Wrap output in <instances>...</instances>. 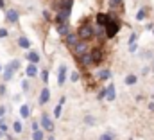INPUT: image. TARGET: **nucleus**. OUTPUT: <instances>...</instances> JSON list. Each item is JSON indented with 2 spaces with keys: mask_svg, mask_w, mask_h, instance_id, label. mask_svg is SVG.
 Instances as JSON below:
<instances>
[{
  "mask_svg": "<svg viewBox=\"0 0 154 140\" xmlns=\"http://www.w3.org/2000/svg\"><path fill=\"white\" fill-rule=\"evenodd\" d=\"M29 88H31L29 79H23V81H22V90H23V92H29Z\"/></svg>",
  "mask_w": 154,
  "mask_h": 140,
  "instance_id": "31",
  "label": "nucleus"
},
{
  "mask_svg": "<svg viewBox=\"0 0 154 140\" xmlns=\"http://www.w3.org/2000/svg\"><path fill=\"white\" fill-rule=\"evenodd\" d=\"M56 33L59 36H68L70 34V22H61V24H56Z\"/></svg>",
  "mask_w": 154,
  "mask_h": 140,
  "instance_id": "6",
  "label": "nucleus"
},
{
  "mask_svg": "<svg viewBox=\"0 0 154 140\" xmlns=\"http://www.w3.org/2000/svg\"><path fill=\"white\" fill-rule=\"evenodd\" d=\"M149 110H151V111H154V101H151V103H149Z\"/></svg>",
  "mask_w": 154,
  "mask_h": 140,
  "instance_id": "44",
  "label": "nucleus"
},
{
  "mask_svg": "<svg viewBox=\"0 0 154 140\" xmlns=\"http://www.w3.org/2000/svg\"><path fill=\"white\" fill-rule=\"evenodd\" d=\"M109 20H111V14H108V13H97V16H95V25L106 27Z\"/></svg>",
  "mask_w": 154,
  "mask_h": 140,
  "instance_id": "5",
  "label": "nucleus"
},
{
  "mask_svg": "<svg viewBox=\"0 0 154 140\" xmlns=\"http://www.w3.org/2000/svg\"><path fill=\"white\" fill-rule=\"evenodd\" d=\"M18 68H20V59H13L11 63H7V65L4 67V81H5V83L11 81L13 75H14V72Z\"/></svg>",
  "mask_w": 154,
  "mask_h": 140,
  "instance_id": "3",
  "label": "nucleus"
},
{
  "mask_svg": "<svg viewBox=\"0 0 154 140\" xmlns=\"http://www.w3.org/2000/svg\"><path fill=\"white\" fill-rule=\"evenodd\" d=\"M4 137H5V133H4V131H0V140L4 138Z\"/></svg>",
  "mask_w": 154,
  "mask_h": 140,
  "instance_id": "45",
  "label": "nucleus"
},
{
  "mask_svg": "<svg viewBox=\"0 0 154 140\" xmlns=\"http://www.w3.org/2000/svg\"><path fill=\"white\" fill-rule=\"evenodd\" d=\"M129 140H133V138H129Z\"/></svg>",
  "mask_w": 154,
  "mask_h": 140,
  "instance_id": "50",
  "label": "nucleus"
},
{
  "mask_svg": "<svg viewBox=\"0 0 154 140\" xmlns=\"http://www.w3.org/2000/svg\"><path fill=\"white\" fill-rule=\"evenodd\" d=\"M25 59H27L31 65H38L39 61H41V56H39V52H36V50H27Z\"/></svg>",
  "mask_w": 154,
  "mask_h": 140,
  "instance_id": "11",
  "label": "nucleus"
},
{
  "mask_svg": "<svg viewBox=\"0 0 154 140\" xmlns=\"http://www.w3.org/2000/svg\"><path fill=\"white\" fill-rule=\"evenodd\" d=\"M0 131H4L7 135V122H5V119H0Z\"/></svg>",
  "mask_w": 154,
  "mask_h": 140,
  "instance_id": "32",
  "label": "nucleus"
},
{
  "mask_svg": "<svg viewBox=\"0 0 154 140\" xmlns=\"http://www.w3.org/2000/svg\"><path fill=\"white\" fill-rule=\"evenodd\" d=\"M66 77H68V67L66 65H59V70H57V84L63 86L65 81H66Z\"/></svg>",
  "mask_w": 154,
  "mask_h": 140,
  "instance_id": "7",
  "label": "nucleus"
},
{
  "mask_svg": "<svg viewBox=\"0 0 154 140\" xmlns=\"http://www.w3.org/2000/svg\"><path fill=\"white\" fill-rule=\"evenodd\" d=\"M5 90H7V88H5V84L2 83V84H0V95H5Z\"/></svg>",
  "mask_w": 154,
  "mask_h": 140,
  "instance_id": "40",
  "label": "nucleus"
},
{
  "mask_svg": "<svg viewBox=\"0 0 154 140\" xmlns=\"http://www.w3.org/2000/svg\"><path fill=\"white\" fill-rule=\"evenodd\" d=\"M88 50H90V49H88V43H84V41H79L75 47H74V52H75L79 58H81L82 54H86Z\"/></svg>",
  "mask_w": 154,
  "mask_h": 140,
  "instance_id": "15",
  "label": "nucleus"
},
{
  "mask_svg": "<svg viewBox=\"0 0 154 140\" xmlns=\"http://www.w3.org/2000/svg\"><path fill=\"white\" fill-rule=\"evenodd\" d=\"M48 101H50V88H48V86H43V88H41V92H39L38 103L43 106V104H47Z\"/></svg>",
  "mask_w": 154,
  "mask_h": 140,
  "instance_id": "9",
  "label": "nucleus"
},
{
  "mask_svg": "<svg viewBox=\"0 0 154 140\" xmlns=\"http://www.w3.org/2000/svg\"><path fill=\"white\" fill-rule=\"evenodd\" d=\"M82 124L91 128V126H95V124H97V119H95L93 115H84V119H82Z\"/></svg>",
  "mask_w": 154,
  "mask_h": 140,
  "instance_id": "23",
  "label": "nucleus"
},
{
  "mask_svg": "<svg viewBox=\"0 0 154 140\" xmlns=\"http://www.w3.org/2000/svg\"><path fill=\"white\" fill-rule=\"evenodd\" d=\"M133 43H136V33H131V34H129V40H127V47H129V45H133Z\"/></svg>",
  "mask_w": 154,
  "mask_h": 140,
  "instance_id": "33",
  "label": "nucleus"
},
{
  "mask_svg": "<svg viewBox=\"0 0 154 140\" xmlns=\"http://www.w3.org/2000/svg\"><path fill=\"white\" fill-rule=\"evenodd\" d=\"M138 47H140L138 43H133V45H129V52H131V54H134V52H138Z\"/></svg>",
  "mask_w": 154,
  "mask_h": 140,
  "instance_id": "37",
  "label": "nucleus"
},
{
  "mask_svg": "<svg viewBox=\"0 0 154 140\" xmlns=\"http://www.w3.org/2000/svg\"><path fill=\"white\" fill-rule=\"evenodd\" d=\"M0 70H2V65H0Z\"/></svg>",
  "mask_w": 154,
  "mask_h": 140,
  "instance_id": "49",
  "label": "nucleus"
},
{
  "mask_svg": "<svg viewBox=\"0 0 154 140\" xmlns=\"http://www.w3.org/2000/svg\"><path fill=\"white\" fill-rule=\"evenodd\" d=\"M39 129V122L38 120H32V131H38Z\"/></svg>",
  "mask_w": 154,
  "mask_h": 140,
  "instance_id": "39",
  "label": "nucleus"
},
{
  "mask_svg": "<svg viewBox=\"0 0 154 140\" xmlns=\"http://www.w3.org/2000/svg\"><path fill=\"white\" fill-rule=\"evenodd\" d=\"M120 20H116L115 16H111V20L108 22V25L104 27V33H106V38L108 40H111V38H115L118 34V31H120Z\"/></svg>",
  "mask_w": 154,
  "mask_h": 140,
  "instance_id": "1",
  "label": "nucleus"
},
{
  "mask_svg": "<svg viewBox=\"0 0 154 140\" xmlns=\"http://www.w3.org/2000/svg\"><path fill=\"white\" fill-rule=\"evenodd\" d=\"M99 140H115V133L113 131H106V133H102Z\"/></svg>",
  "mask_w": 154,
  "mask_h": 140,
  "instance_id": "27",
  "label": "nucleus"
},
{
  "mask_svg": "<svg viewBox=\"0 0 154 140\" xmlns=\"http://www.w3.org/2000/svg\"><path fill=\"white\" fill-rule=\"evenodd\" d=\"M65 41H66V45H68V47H72V49H74V47H75L81 40H79L77 33H70L68 36H65Z\"/></svg>",
  "mask_w": 154,
  "mask_h": 140,
  "instance_id": "16",
  "label": "nucleus"
},
{
  "mask_svg": "<svg viewBox=\"0 0 154 140\" xmlns=\"http://www.w3.org/2000/svg\"><path fill=\"white\" fill-rule=\"evenodd\" d=\"M18 47L23 49V50H31V40L27 36H20L18 38Z\"/></svg>",
  "mask_w": 154,
  "mask_h": 140,
  "instance_id": "19",
  "label": "nucleus"
},
{
  "mask_svg": "<svg viewBox=\"0 0 154 140\" xmlns=\"http://www.w3.org/2000/svg\"><path fill=\"white\" fill-rule=\"evenodd\" d=\"M47 140H56V138H54V135H48V138Z\"/></svg>",
  "mask_w": 154,
  "mask_h": 140,
  "instance_id": "47",
  "label": "nucleus"
},
{
  "mask_svg": "<svg viewBox=\"0 0 154 140\" xmlns=\"http://www.w3.org/2000/svg\"><path fill=\"white\" fill-rule=\"evenodd\" d=\"M39 126H41L43 131L52 133V131H54V120H52V117L47 115V113H43V115L39 117Z\"/></svg>",
  "mask_w": 154,
  "mask_h": 140,
  "instance_id": "4",
  "label": "nucleus"
},
{
  "mask_svg": "<svg viewBox=\"0 0 154 140\" xmlns=\"http://www.w3.org/2000/svg\"><path fill=\"white\" fill-rule=\"evenodd\" d=\"M124 4V0H109V7H120Z\"/></svg>",
  "mask_w": 154,
  "mask_h": 140,
  "instance_id": "34",
  "label": "nucleus"
},
{
  "mask_svg": "<svg viewBox=\"0 0 154 140\" xmlns=\"http://www.w3.org/2000/svg\"><path fill=\"white\" fill-rule=\"evenodd\" d=\"M5 20H7L9 24H16V22L20 20V13H18L16 9H7V11H5Z\"/></svg>",
  "mask_w": 154,
  "mask_h": 140,
  "instance_id": "10",
  "label": "nucleus"
},
{
  "mask_svg": "<svg viewBox=\"0 0 154 140\" xmlns=\"http://www.w3.org/2000/svg\"><path fill=\"white\" fill-rule=\"evenodd\" d=\"M0 9H5V0H0Z\"/></svg>",
  "mask_w": 154,
  "mask_h": 140,
  "instance_id": "43",
  "label": "nucleus"
},
{
  "mask_svg": "<svg viewBox=\"0 0 154 140\" xmlns=\"http://www.w3.org/2000/svg\"><path fill=\"white\" fill-rule=\"evenodd\" d=\"M97 79L99 81H109L111 79V70L109 68H102L97 72Z\"/></svg>",
  "mask_w": 154,
  "mask_h": 140,
  "instance_id": "17",
  "label": "nucleus"
},
{
  "mask_svg": "<svg viewBox=\"0 0 154 140\" xmlns=\"http://www.w3.org/2000/svg\"><path fill=\"white\" fill-rule=\"evenodd\" d=\"M7 36H9V31H7L5 27H0V40H2V38H7Z\"/></svg>",
  "mask_w": 154,
  "mask_h": 140,
  "instance_id": "36",
  "label": "nucleus"
},
{
  "mask_svg": "<svg viewBox=\"0 0 154 140\" xmlns=\"http://www.w3.org/2000/svg\"><path fill=\"white\" fill-rule=\"evenodd\" d=\"M77 36H79L81 41L88 43L90 40H93V25H90V24H82V25L79 27V31H77Z\"/></svg>",
  "mask_w": 154,
  "mask_h": 140,
  "instance_id": "2",
  "label": "nucleus"
},
{
  "mask_svg": "<svg viewBox=\"0 0 154 140\" xmlns=\"http://www.w3.org/2000/svg\"><path fill=\"white\" fill-rule=\"evenodd\" d=\"M38 67H36V65H31V63H29V65H27V67H25V75H27V79H34V77H38Z\"/></svg>",
  "mask_w": 154,
  "mask_h": 140,
  "instance_id": "14",
  "label": "nucleus"
},
{
  "mask_svg": "<svg viewBox=\"0 0 154 140\" xmlns=\"http://www.w3.org/2000/svg\"><path fill=\"white\" fill-rule=\"evenodd\" d=\"M151 72L154 74V59H152V65H151Z\"/></svg>",
  "mask_w": 154,
  "mask_h": 140,
  "instance_id": "46",
  "label": "nucleus"
},
{
  "mask_svg": "<svg viewBox=\"0 0 154 140\" xmlns=\"http://www.w3.org/2000/svg\"><path fill=\"white\" fill-rule=\"evenodd\" d=\"M41 81L47 84L48 83V70H41Z\"/></svg>",
  "mask_w": 154,
  "mask_h": 140,
  "instance_id": "35",
  "label": "nucleus"
},
{
  "mask_svg": "<svg viewBox=\"0 0 154 140\" xmlns=\"http://www.w3.org/2000/svg\"><path fill=\"white\" fill-rule=\"evenodd\" d=\"M138 22H143V20H147V9L145 7H142V9H138L136 11V16H134Z\"/></svg>",
  "mask_w": 154,
  "mask_h": 140,
  "instance_id": "24",
  "label": "nucleus"
},
{
  "mask_svg": "<svg viewBox=\"0 0 154 140\" xmlns=\"http://www.w3.org/2000/svg\"><path fill=\"white\" fill-rule=\"evenodd\" d=\"M45 135H43V129H38V131H32V140H43Z\"/></svg>",
  "mask_w": 154,
  "mask_h": 140,
  "instance_id": "28",
  "label": "nucleus"
},
{
  "mask_svg": "<svg viewBox=\"0 0 154 140\" xmlns=\"http://www.w3.org/2000/svg\"><path fill=\"white\" fill-rule=\"evenodd\" d=\"M70 14H72V11H66V9H57V14H56V24H61V22H70Z\"/></svg>",
  "mask_w": 154,
  "mask_h": 140,
  "instance_id": "8",
  "label": "nucleus"
},
{
  "mask_svg": "<svg viewBox=\"0 0 154 140\" xmlns=\"http://www.w3.org/2000/svg\"><path fill=\"white\" fill-rule=\"evenodd\" d=\"M79 59H81V65H84V67H90V65H93V58H91V52H90V50H88L86 54H82Z\"/></svg>",
  "mask_w": 154,
  "mask_h": 140,
  "instance_id": "20",
  "label": "nucleus"
},
{
  "mask_svg": "<svg viewBox=\"0 0 154 140\" xmlns=\"http://www.w3.org/2000/svg\"><path fill=\"white\" fill-rule=\"evenodd\" d=\"M106 95H108V90H106V88H100V92L97 94V101H102V99H106Z\"/></svg>",
  "mask_w": 154,
  "mask_h": 140,
  "instance_id": "29",
  "label": "nucleus"
},
{
  "mask_svg": "<svg viewBox=\"0 0 154 140\" xmlns=\"http://www.w3.org/2000/svg\"><path fill=\"white\" fill-rule=\"evenodd\" d=\"M124 83H125L127 86H133V84L138 83V75H136V74H127L125 79H124Z\"/></svg>",
  "mask_w": 154,
  "mask_h": 140,
  "instance_id": "21",
  "label": "nucleus"
},
{
  "mask_svg": "<svg viewBox=\"0 0 154 140\" xmlns=\"http://www.w3.org/2000/svg\"><path fill=\"white\" fill-rule=\"evenodd\" d=\"M149 72H151V67H143V70H142V77H147Z\"/></svg>",
  "mask_w": 154,
  "mask_h": 140,
  "instance_id": "38",
  "label": "nucleus"
},
{
  "mask_svg": "<svg viewBox=\"0 0 154 140\" xmlns=\"http://www.w3.org/2000/svg\"><path fill=\"white\" fill-rule=\"evenodd\" d=\"M90 52H91V58H93V65H100V63H102V59H104L102 50H100V49H91Z\"/></svg>",
  "mask_w": 154,
  "mask_h": 140,
  "instance_id": "12",
  "label": "nucleus"
},
{
  "mask_svg": "<svg viewBox=\"0 0 154 140\" xmlns=\"http://www.w3.org/2000/svg\"><path fill=\"white\" fill-rule=\"evenodd\" d=\"M79 79H81V74H79L77 70H74V72L70 74V81H72V83H77Z\"/></svg>",
  "mask_w": 154,
  "mask_h": 140,
  "instance_id": "30",
  "label": "nucleus"
},
{
  "mask_svg": "<svg viewBox=\"0 0 154 140\" xmlns=\"http://www.w3.org/2000/svg\"><path fill=\"white\" fill-rule=\"evenodd\" d=\"M43 16H45V20H50V13L48 11H43Z\"/></svg>",
  "mask_w": 154,
  "mask_h": 140,
  "instance_id": "42",
  "label": "nucleus"
},
{
  "mask_svg": "<svg viewBox=\"0 0 154 140\" xmlns=\"http://www.w3.org/2000/svg\"><path fill=\"white\" fill-rule=\"evenodd\" d=\"M106 90H108V95H106V101H109V103H113L116 99V86L115 83H109L108 86H106Z\"/></svg>",
  "mask_w": 154,
  "mask_h": 140,
  "instance_id": "13",
  "label": "nucleus"
},
{
  "mask_svg": "<svg viewBox=\"0 0 154 140\" xmlns=\"http://www.w3.org/2000/svg\"><path fill=\"white\" fill-rule=\"evenodd\" d=\"M152 34H154V27H152Z\"/></svg>",
  "mask_w": 154,
  "mask_h": 140,
  "instance_id": "48",
  "label": "nucleus"
},
{
  "mask_svg": "<svg viewBox=\"0 0 154 140\" xmlns=\"http://www.w3.org/2000/svg\"><path fill=\"white\" fill-rule=\"evenodd\" d=\"M13 131H14L16 135H20V133L23 131V126H22L20 120H14V122H13Z\"/></svg>",
  "mask_w": 154,
  "mask_h": 140,
  "instance_id": "26",
  "label": "nucleus"
},
{
  "mask_svg": "<svg viewBox=\"0 0 154 140\" xmlns=\"http://www.w3.org/2000/svg\"><path fill=\"white\" fill-rule=\"evenodd\" d=\"M5 115V106H0V119H4Z\"/></svg>",
  "mask_w": 154,
  "mask_h": 140,
  "instance_id": "41",
  "label": "nucleus"
},
{
  "mask_svg": "<svg viewBox=\"0 0 154 140\" xmlns=\"http://www.w3.org/2000/svg\"><path fill=\"white\" fill-rule=\"evenodd\" d=\"M20 117H22V119H29V117H31V108H29V104L20 106Z\"/></svg>",
  "mask_w": 154,
  "mask_h": 140,
  "instance_id": "22",
  "label": "nucleus"
},
{
  "mask_svg": "<svg viewBox=\"0 0 154 140\" xmlns=\"http://www.w3.org/2000/svg\"><path fill=\"white\" fill-rule=\"evenodd\" d=\"M66 103V97L63 95L61 99H59V103L56 104V108H54V119H59L61 117V111H63V104Z\"/></svg>",
  "mask_w": 154,
  "mask_h": 140,
  "instance_id": "18",
  "label": "nucleus"
},
{
  "mask_svg": "<svg viewBox=\"0 0 154 140\" xmlns=\"http://www.w3.org/2000/svg\"><path fill=\"white\" fill-rule=\"evenodd\" d=\"M93 38H106V33H104V27L93 25Z\"/></svg>",
  "mask_w": 154,
  "mask_h": 140,
  "instance_id": "25",
  "label": "nucleus"
}]
</instances>
